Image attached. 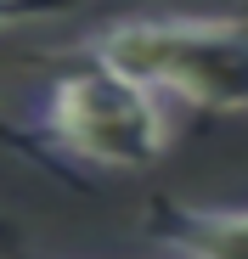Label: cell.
<instances>
[{
	"label": "cell",
	"mask_w": 248,
	"mask_h": 259,
	"mask_svg": "<svg viewBox=\"0 0 248 259\" xmlns=\"http://www.w3.org/2000/svg\"><path fill=\"white\" fill-rule=\"evenodd\" d=\"M85 57L147 96L203 113H248V17H124Z\"/></svg>",
	"instance_id": "obj_1"
},
{
	"label": "cell",
	"mask_w": 248,
	"mask_h": 259,
	"mask_svg": "<svg viewBox=\"0 0 248 259\" xmlns=\"http://www.w3.org/2000/svg\"><path fill=\"white\" fill-rule=\"evenodd\" d=\"M34 141L91 169H147L170 147V118L163 102L113 79L107 68H79L51 79V91L34 102Z\"/></svg>",
	"instance_id": "obj_2"
},
{
	"label": "cell",
	"mask_w": 248,
	"mask_h": 259,
	"mask_svg": "<svg viewBox=\"0 0 248 259\" xmlns=\"http://www.w3.org/2000/svg\"><path fill=\"white\" fill-rule=\"evenodd\" d=\"M147 237L170 259H248V208H192L158 197Z\"/></svg>",
	"instance_id": "obj_3"
},
{
	"label": "cell",
	"mask_w": 248,
	"mask_h": 259,
	"mask_svg": "<svg viewBox=\"0 0 248 259\" xmlns=\"http://www.w3.org/2000/svg\"><path fill=\"white\" fill-rule=\"evenodd\" d=\"M73 0H0V28H12V23H34V17H57L68 12Z\"/></svg>",
	"instance_id": "obj_4"
},
{
	"label": "cell",
	"mask_w": 248,
	"mask_h": 259,
	"mask_svg": "<svg viewBox=\"0 0 248 259\" xmlns=\"http://www.w3.org/2000/svg\"><path fill=\"white\" fill-rule=\"evenodd\" d=\"M0 253H12V237H6V226H0Z\"/></svg>",
	"instance_id": "obj_5"
}]
</instances>
